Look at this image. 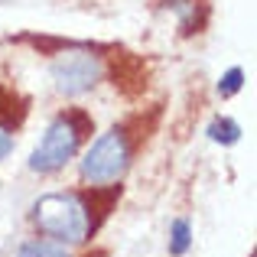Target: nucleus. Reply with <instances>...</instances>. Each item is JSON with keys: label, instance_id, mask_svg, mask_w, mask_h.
<instances>
[{"label": "nucleus", "instance_id": "nucleus-1", "mask_svg": "<svg viewBox=\"0 0 257 257\" xmlns=\"http://www.w3.org/2000/svg\"><path fill=\"white\" fill-rule=\"evenodd\" d=\"M33 225L43 234L62 241V244H82L91 234V212L88 202L75 192H49L33 205Z\"/></svg>", "mask_w": 257, "mask_h": 257}, {"label": "nucleus", "instance_id": "nucleus-2", "mask_svg": "<svg viewBox=\"0 0 257 257\" xmlns=\"http://www.w3.org/2000/svg\"><path fill=\"white\" fill-rule=\"evenodd\" d=\"M85 127H88L85 114H78V111L75 114H59V117L46 127L39 147L33 150L30 170L33 173H56V170H62V166L78 153V147H82Z\"/></svg>", "mask_w": 257, "mask_h": 257}, {"label": "nucleus", "instance_id": "nucleus-3", "mask_svg": "<svg viewBox=\"0 0 257 257\" xmlns=\"http://www.w3.org/2000/svg\"><path fill=\"white\" fill-rule=\"evenodd\" d=\"M131 166V144H127L124 127H111L91 144V150L82 160V179L91 186H104L127 173Z\"/></svg>", "mask_w": 257, "mask_h": 257}, {"label": "nucleus", "instance_id": "nucleus-4", "mask_svg": "<svg viewBox=\"0 0 257 257\" xmlns=\"http://www.w3.org/2000/svg\"><path fill=\"white\" fill-rule=\"evenodd\" d=\"M49 75H52V85H56L59 94L75 98V94L91 91V88L101 82V62H98V56H91L88 49H65V52H59V59L52 62Z\"/></svg>", "mask_w": 257, "mask_h": 257}, {"label": "nucleus", "instance_id": "nucleus-5", "mask_svg": "<svg viewBox=\"0 0 257 257\" xmlns=\"http://www.w3.org/2000/svg\"><path fill=\"white\" fill-rule=\"evenodd\" d=\"M160 10H170L176 13V23H179V33L182 36H195V33L205 30L208 23V0H157Z\"/></svg>", "mask_w": 257, "mask_h": 257}, {"label": "nucleus", "instance_id": "nucleus-6", "mask_svg": "<svg viewBox=\"0 0 257 257\" xmlns=\"http://www.w3.org/2000/svg\"><path fill=\"white\" fill-rule=\"evenodd\" d=\"M205 134H208V140L225 144V147H231V144L241 140V127H238V120H231V117H215Z\"/></svg>", "mask_w": 257, "mask_h": 257}, {"label": "nucleus", "instance_id": "nucleus-7", "mask_svg": "<svg viewBox=\"0 0 257 257\" xmlns=\"http://www.w3.org/2000/svg\"><path fill=\"white\" fill-rule=\"evenodd\" d=\"M17 257H72V254L52 241H26V244H20Z\"/></svg>", "mask_w": 257, "mask_h": 257}, {"label": "nucleus", "instance_id": "nucleus-8", "mask_svg": "<svg viewBox=\"0 0 257 257\" xmlns=\"http://www.w3.org/2000/svg\"><path fill=\"white\" fill-rule=\"evenodd\" d=\"M189 244H192V228H189L186 218H176L173 221V231H170V254L182 257L189 251Z\"/></svg>", "mask_w": 257, "mask_h": 257}, {"label": "nucleus", "instance_id": "nucleus-9", "mask_svg": "<svg viewBox=\"0 0 257 257\" xmlns=\"http://www.w3.org/2000/svg\"><path fill=\"white\" fill-rule=\"evenodd\" d=\"M241 85H244V72H241V69H228L225 78L218 82V94H221V98H231V94L241 91Z\"/></svg>", "mask_w": 257, "mask_h": 257}, {"label": "nucleus", "instance_id": "nucleus-10", "mask_svg": "<svg viewBox=\"0 0 257 257\" xmlns=\"http://www.w3.org/2000/svg\"><path fill=\"white\" fill-rule=\"evenodd\" d=\"M13 153V134L7 131V124H0V160H7Z\"/></svg>", "mask_w": 257, "mask_h": 257}, {"label": "nucleus", "instance_id": "nucleus-11", "mask_svg": "<svg viewBox=\"0 0 257 257\" xmlns=\"http://www.w3.org/2000/svg\"><path fill=\"white\" fill-rule=\"evenodd\" d=\"M0 114H4V120L13 117V94L7 88H0Z\"/></svg>", "mask_w": 257, "mask_h": 257}]
</instances>
